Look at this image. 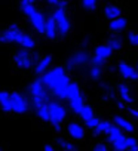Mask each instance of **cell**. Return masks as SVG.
Segmentation results:
<instances>
[{"instance_id": "obj_1", "label": "cell", "mask_w": 138, "mask_h": 151, "mask_svg": "<svg viewBox=\"0 0 138 151\" xmlns=\"http://www.w3.org/2000/svg\"><path fill=\"white\" fill-rule=\"evenodd\" d=\"M40 80L46 88H49L52 91V93L56 98H59V99L67 98V88H68V83L70 82L67 79V74H65L64 68L55 67V68L46 71Z\"/></svg>"}, {"instance_id": "obj_2", "label": "cell", "mask_w": 138, "mask_h": 151, "mask_svg": "<svg viewBox=\"0 0 138 151\" xmlns=\"http://www.w3.org/2000/svg\"><path fill=\"white\" fill-rule=\"evenodd\" d=\"M67 98L70 99V107L73 111L79 113L83 107V96L79 92V86L76 83H68L67 88Z\"/></svg>"}, {"instance_id": "obj_3", "label": "cell", "mask_w": 138, "mask_h": 151, "mask_svg": "<svg viewBox=\"0 0 138 151\" xmlns=\"http://www.w3.org/2000/svg\"><path fill=\"white\" fill-rule=\"evenodd\" d=\"M53 21H55V25H56V31L59 33V36H67L68 31H70V22H68V18L64 12V9H56L53 12Z\"/></svg>"}, {"instance_id": "obj_4", "label": "cell", "mask_w": 138, "mask_h": 151, "mask_svg": "<svg viewBox=\"0 0 138 151\" xmlns=\"http://www.w3.org/2000/svg\"><path fill=\"white\" fill-rule=\"evenodd\" d=\"M24 12L27 14V17H28L31 25H33L39 33H45V18H43V15H42L40 12H37L33 5L28 6V8H25Z\"/></svg>"}, {"instance_id": "obj_5", "label": "cell", "mask_w": 138, "mask_h": 151, "mask_svg": "<svg viewBox=\"0 0 138 151\" xmlns=\"http://www.w3.org/2000/svg\"><path fill=\"white\" fill-rule=\"evenodd\" d=\"M48 111H49V120L52 122V124H61V122L67 116L65 108L62 105L56 104V102H49L48 104Z\"/></svg>"}, {"instance_id": "obj_6", "label": "cell", "mask_w": 138, "mask_h": 151, "mask_svg": "<svg viewBox=\"0 0 138 151\" xmlns=\"http://www.w3.org/2000/svg\"><path fill=\"white\" fill-rule=\"evenodd\" d=\"M9 98H11V107L15 113H25L28 110V104H27V99L18 93V92H14V93H9Z\"/></svg>"}, {"instance_id": "obj_7", "label": "cell", "mask_w": 138, "mask_h": 151, "mask_svg": "<svg viewBox=\"0 0 138 151\" xmlns=\"http://www.w3.org/2000/svg\"><path fill=\"white\" fill-rule=\"evenodd\" d=\"M30 93H31V98H43L49 102V95L46 92V88L45 85L42 83V80H34L31 85H30Z\"/></svg>"}, {"instance_id": "obj_8", "label": "cell", "mask_w": 138, "mask_h": 151, "mask_svg": "<svg viewBox=\"0 0 138 151\" xmlns=\"http://www.w3.org/2000/svg\"><path fill=\"white\" fill-rule=\"evenodd\" d=\"M89 61V55H88V52H76L70 59H68V62H67V68L68 70H73V68H76V67H79V65H83V64H86Z\"/></svg>"}, {"instance_id": "obj_9", "label": "cell", "mask_w": 138, "mask_h": 151, "mask_svg": "<svg viewBox=\"0 0 138 151\" xmlns=\"http://www.w3.org/2000/svg\"><path fill=\"white\" fill-rule=\"evenodd\" d=\"M21 34L22 33L20 31L18 25H11L3 34H0V42H3V43H6V42H17L18 43Z\"/></svg>"}, {"instance_id": "obj_10", "label": "cell", "mask_w": 138, "mask_h": 151, "mask_svg": "<svg viewBox=\"0 0 138 151\" xmlns=\"http://www.w3.org/2000/svg\"><path fill=\"white\" fill-rule=\"evenodd\" d=\"M15 64L20 67V68H30L33 65V61H31V55L27 49H21L17 55H15Z\"/></svg>"}, {"instance_id": "obj_11", "label": "cell", "mask_w": 138, "mask_h": 151, "mask_svg": "<svg viewBox=\"0 0 138 151\" xmlns=\"http://www.w3.org/2000/svg\"><path fill=\"white\" fill-rule=\"evenodd\" d=\"M119 71H120V74L123 76L125 79H131V80H137L138 79V73H137V70H134L129 64H126V62H119Z\"/></svg>"}, {"instance_id": "obj_12", "label": "cell", "mask_w": 138, "mask_h": 151, "mask_svg": "<svg viewBox=\"0 0 138 151\" xmlns=\"http://www.w3.org/2000/svg\"><path fill=\"white\" fill-rule=\"evenodd\" d=\"M67 130H68V135H70L73 139H82L85 136L83 127L80 124H77V123H70L68 127H67Z\"/></svg>"}, {"instance_id": "obj_13", "label": "cell", "mask_w": 138, "mask_h": 151, "mask_svg": "<svg viewBox=\"0 0 138 151\" xmlns=\"http://www.w3.org/2000/svg\"><path fill=\"white\" fill-rule=\"evenodd\" d=\"M120 14H122V11L117 6H114V5H107L104 8V15H105L107 19H111L113 21L116 18H120Z\"/></svg>"}, {"instance_id": "obj_14", "label": "cell", "mask_w": 138, "mask_h": 151, "mask_svg": "<svg viewBox=\"0 0 138 151\" xmlns=\"http://www.w3.org/2000/svg\"><path fill=\"white\" fill-rule=\"evenodd\" d=\"M114 126L116 127H119L120 130H125V132H128V133H131L132 130H134V126L126 120V119H123V117H114Z\"/></svg>"}, {"instance_id": "obj_15", "label": "cell", "mask_w": 138, "mask_h": 151, "mask_svg": "<svg viewBox=\"0 0 138 151\" xmlns=\"http://www.w3.org/2000/svg\"><path fill=\"white\" fill-rule=\"evenodd\" d=\"M122 138H125V136H123V133H122V130H120L119 127L111 126V127L108 129V132H107V141H108V142L114 144L116 141H119V139H122Z\"/></svg>"}, {"instance_id": "obj_16", "label": "cell", "mask_w": 138, "mask_h": 151, "mask_svg": "<svg viewBox=\"0 0 138 151\" xmlns=\"http://www.w3.org/2000/svg\"><path fill=\"white\" fill-rule=\"evenodd\" d=\"M45 34H46L49 39H53V37L58 34L53 18H48V21H45Z\"/></svg>"}, {"instance_id": "obj_17", "label": "cell", "mask_w": 138, "mask_h": 151, "mask_svg": "<svg viewBox=\"0 0 138 151\" xmlns=\"http://www.w3.org/2000/svg\"><path fill=\"white\" fill-rule=\"evenodd\" d=\"M111 52H113V50H111L107 45H100V46L95 47V56L100 58V59H103V61L107 59V58L111 55Z\"/></svg>"}, {"instance_id": "obj_18", "label": "cell", "mask_w": 138, "mask_h": 151, "mask_svg": "<svg viewBox=\"0 0 138 151\" xmlns=\"http://www.w3.org/2000/svg\"><path fill=\"white\" fill-rule=\"evenodd\" d=\"M51 61H52V58L48 55V56H45V58H42L37 64H36V73L37 74H45L46 71H48V67L51 65Z\"/></svg>"}, {"instance_id": "obj_19", "label": "cell", "mask_w": 138, "mask_h": 151, "mask_svg": "<svg viewBox=\"0 0 138 151\" xmlns=\"http://www.w3.org/2000/svg\"><path fill=\"white\" fill-rule=\"evenodd\" d=\"M0 107L5 113H9L12 111V107H11V98H9V93L8 92H0Z\"/></svg>"}, {"instance_id": "obj_20", "label": "cell", "mask_w": 138, "mask_h": 151, "mask_svg": "<svg viewBox=\"0 0 138 151\" xmlns=\"http://www.w3.org/2000/svg\"><path fill=\"white\" fill-rule=\"evenodd\" d=\"M110 28H111L113 31H123V30L126 28V19L122 18V17L113 19V21L110 22Z\"/></svg>"}, {"instance_id": "obj_21", "label": "cell", "mask_w": 138, "mask_h": 151, "mask_svg": "<svg viewBox=\"0 0 138 151\" xmlns=\"http://www.w3.org/2000/svg\"><path fill=\"white\" fill-rule=\"evenodd\" d=\"M18 43L22 46V49L34 47V40H33V37H31V36H28V34H21V37H20Z\"/></svg>"}, {"instance_id": "obj_22", "label": "cell", "mask_w": 138, "mask_h": 151, "mask_svg": "<svg viewBox=\"0 0 138 151\" xmlns=\"http://www.w3.org/2000/svg\"><path fill=\"white\" fill-rule=\"evenodd\" d=\"M119 95H120V98H122L125 102H132V101H134L132 96H131V93H129V88H128L126 85H120V86H119Z\"/></svg>"}, {"instance_id": "obj_23", "label": "cell", "mask_w": 138, "mask_h": 151, "mask_svg": "<svg viewBox=\"0 0 138 151\" xmlns=\"http://www.w3.org/2000/svg\"><path fill=\"white\" fill-rule=\"evenodd\" d=\"M111 126H113V124H111L110 122H107V120H105V122H100V124L94 129V136H97V135H100V133H103V132L107 133Z\"/></svg>"}, {"instance_id": "obj_24", "label": "cell", "mask_w": 138, "mask_h": 151, "mask_svg": "<svg viewBox=\"0 0 138 151\" xmlns=\"http://www.w3.org/2000/svg\"><path fill=\"white\" fill-rule=\"evenodd\" d=\"M79 116H80L85 122H88L91 117H94V111H92V108H91L89 105H83L82 110L79 111Z\"/></svg>"}, {"instance_id": "obj_25", "label": "cell", "mask_w": 138, "mask_h": 151, "mask_svg": "<svg viewBox=\"0 0 138 151\" xmlns=\"http://www.w3.org/2000/svg\"><path fill=\"white\" fill-rule=\"evenodd\" d=\"M111 50H119L120 47H122V39L120 37H110V40H108V45H107Z\"/></svg>"}, {"instance_id": "obj_26", "label": "cell", "mask_w": 138, "mask_h": 151, "mask_svg": "<svg viewBox=\"0 0 138 151\" xmlns=\"http://www.w3.org/2000/svg\"><path fill=\"white\" fill-rule=\"evenodd\" d=\"M56 144L61 145L64 151H76V150H77L74 144H70V142H67V141H64V139H61V138L56 139Z\"/></svg>"}, {"instance_id": "obj_27", "label": "cell", "mask_w": 138, "mask_h": 151, "mask_svg": "<svg viewBox=\"0 0 138 151\" xmlns=\"http://www.w3.org/2000/svg\"><path fill=\"white\" fill-rule=\"evenodd\" d=\"M113 150L114 151H126L128 150V147H126V138H122V139L116 141L113 144Z\"/></svg>"}, {"instance_id": "obj_28", "label": "cell", "mask_w": 138, "mask_h": 151, "mask_svg": "<svg viewBox=\"0 0 138 151\" xmlns=\"http://www.w3.org/2000/svg\"><path fill=\"white\" fill-rule=\"evenodd\" d=\"M36 113H37V116H39L42 120H45V122H48V120H49V111H48V105H43V107L37 108V110H36Z\"/></svg>"}, {"instance_id": "obj_29", "label": "cell", "mask_w": 138, "mask_h": 151, "mask_svg": "<svg viewBox=\"0 0 138 151\" xmlns=\"http://www.w3.org/2000/svg\"><path fill=\"white\" fill-rule=\"evenodd\" d=\"M126 147H128L129 151H138V142H137V139L132 138V136L126 138Z\"/></svg>"}, {"instance_id": "obj_30", "label": "cell", "mask_w": 138, "mask_h": 151, "mask_svg": "<svg viewBox=\"0 0 138 151\" xmlns=\"http://www.w3.org/2000/svg\"><path fill=\"white\" fill-rule=\"evenodd\" d=\"M82 6H83V9L94 11V9H97L98 3L95 2V0H83V2H82Z\"/></svg>"}, {"instance_id": "obj_31", "label": "cell", "mask_w": 138, "mask_h": 151, "mask_svg": "<svg viewBox=\"0 0 138 151\" xmlns=\"http://www.w3.org/2000/svg\"><path fill=\"white\" fill-rule=\"evenodd\" d=\"M101 68L100 67H92L91 68V71H89V76H91V79H94V80H98L100 77H101Z\"/></svg>"}, {"instance_id": "obj_32", "label": "cell", "mask_w": 138, "mask_h": 151, "mask_svg": "<svg viewBox=\"0 0 138 151\" xmlns=\"http://www.w3.org/2000/svg\"><path fill=\"white\" fill-rule=\"evenodd\" d=\"M128 40H129V43L131 45H134V46H138V33H128Z\"/></svg>"}, {"instance_id": "obj_33", "label": "cell", "mask_w": 138, "mask_h": 151, "mask_svg": "<svg viewBox=\"0 0 138 151\" xmlns=\"http://www.w3.org/2000/svg\"><path fill=\"white\" fill-rule=\"evenodd\" d=\"M100 122H101L100 119H97V117H91V119L86 122V126H88V127H91V129H95V127L100 124Z\"/></svg>"}, {"instance_id": "obj_34", "label": "cell", "mask_w": 138, "mask_h": 151, "mask_svg": "<svg viewBox=\"0 0 138 151\" xmlns=\"http://www.w3.org/2000/svg\"><path fill=\"white\" fill-rule=\"evenodd\" d=\"M49 3H51V5H55L58 9H64L65 5H67V2H62V0H61V2H59V0H51Z\"/></svg>"}, {"instance_id": "obj_35", "label": "cell", "mask_w": 138, "mask_h": 151, "mask_svg": "<svg viewBox=\"0 0 138 151\" xmlns=\"http://www.w3.org/2000/svg\"><path fill=\"white\" fill-rule=\"evenodd\" d=\"M103 62H104V61H103V59H100V58H97V56H94V58H92V67H100Z\"/></svg>"}, {"instance_id": "obj_36", "label": "cell", "mask_w": 138, "mask_h": 151, "mask_svg": "<svg viewBox=\"0 0 138 151\" xmlns=\"http://www.w3.org/2000/svg\"><path fill=\"white\" fill-rule=\"evenodd\" d=\"M31 5H33L31 0H22V2H21V9L24 11L25 8H28V6H31Z\"/></svg>"}, {"instance_id": "obj_37", "label": "cell", "mask_w": 138, "mask_h": 151, "mask_svg": "<svg viewBox=\"0 0 138 151\" xmlns=\"http://www.w3.org/2000/svg\"><path fill=\"white\" fill-rule=\"evenodd\" d=\"M94 151H108V148L105 147V144H98V145L94 148Z\"/></svg>"}, {"instance_id": "obj_38", "label": "cell", "mask_w": 138, "mask_h": 151, "mask_svg": "<svg viewBox=\"0 0 138 151\" xmlns=\"http://www.w3.org/2000/svg\"><path fill=\"white\" fill-rule=\"evenodd\" d=\"M31 61H33V64H37L40 59H39V53L37 52H34L33 55H31Z\"/></svg>"}, {"instance_id": "obj_39", "label": "cell", "mask_w": 138, "mask_h": 151, "mask_svg": "<svg viewBox=\"0 0 138 151\" xmlns=\"http://www.w3.org/2000/svg\"><path fill=\"white\" fill-rule=\"evenodd\" d=\"M129 113H131V116H134V117L138 119V110H131V108H129Z\"/></svg>"}, {"instance_id": "obj_40", "label": "cell", "mask_w": 138, "mask_h": 151, "mask_svg": "<svg viewBox=\"0 0 138 151\" xmlns=\"http://www.w3.org/2000/svg\"><path fill=\"white\" fill-rule=\"evenodd\" d=\"M53 129H55L56 132H61V124H53Z\"/></svg>"}, {"instance_id": "obj_41", "label": "cell", "mask_w": 138, "mask_h": 151, "mask_svg": "<svg viewBox=\"0 0 138 151\" xmlns=\"http://www.w3.org/2000/svg\"><path fill=\"white\" fill-rule=\"evenodd\" d=\"M45 151H55V150H53L51 145H46V147H45Z\"/></svg>"}, {"instance_id": "obj_42", "label": "cell", "mask_w": 138, "mask_h": 151, "mask_svg": "<svg viewBox=\"0 0 138 151\" xmlns=\"http://www.w3.org/2000/svg\"><path fill=\"white\" fill-rule=\"evenodd\" d=\"M117 107H119V108H123V102H120V101H117Z\"/></svg>"}, {"instance_id": "obj_43", "label": "cell", "mask_w": 138, "mask_h": 151, "mask_svg": "<svg viewBox=\"0 0 138 151\" xmlns=\"http://www.w3.org/2000/svg\"><path fill=\"white\" fill-rule=\"evenodd\" d=\"M126 151H129V150H126Z\"/></svg>"}, {"instance_id": "obj_44", "label": "cell", "mask_w": 138, "mask_h": 151, "mask_svg": "<svg viewBox=\"0 0 138 151\" xmlns=\"http://www.w3.org/2000/svg\"><path fill=\"white\" fill-rule=\"evenodd\" d=\"M137 73H138V71H137Z\"/></svg>"}]
</instances>
